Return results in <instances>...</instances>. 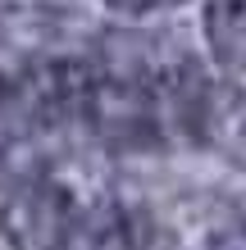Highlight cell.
Masks as SVG:
<instances>
[{"mask_svg": "<svg viewBox=\"0 0 246 250\" xmlns=\"http://www.w3.org/2000/svg\"><path fill=\"white\" fill-rule=\"evenodd\" d=\"M78 232L73 191L55 178H37L9 191L0 209V241L5 250H64Z\"/></svg>", "mask_w": 246, "mask_h": 250, "instance_id": "6da1fadb", "label": "cell"}, {"mask_svg": "<svg viewBox=\"0 0 246 250\" xmlns=\"http://www.w3.org/2000/svg\"><path fill=\"white\" fill-rule=\"evenodd\" d=\"M82 119L91 123V132L110 146H151L160 137V100H155V86L137 82V78H114V73H100L87 91Z\"/></svg>", "mask_w": 246, "mask_h": 250, "instance_id": "7a4b0ae2", "label": "cell"}, {"mask_svg": "<svg viewBox=\"0 0 246 250\" xmlns=\"http://www.w3.org/2000/svg\"><path fill=\"white\" fill-rule=\"evenodd\" d=\"M91 82H96V73L82 60H73V55L32 60L27 73H23V82L14 86V91H19V114L41 123V127L64 123V119H73V114H82Z\"/></svg>", "mask_w": 246, "mask_h": 250, "instance_id": "3957f363", "label": "cell"}, {"mask_svg": "<svg viewBox=\"0 0 246 250\" xmlns=\"http://www.w3.org/2000/svg\"><path fill=\"white\" fill-rule=\"evenodd\" d=\"M73 250H173L169 228L151 209L137 205H100L87 218H78Z\"/></svg>", "mask_w": 246, "mask_h": 250, "instance_id": "277c9868", "label": "cell"}, {"mask_svg": "<svg viewBox=\"0 0 246 250\" xmlns=\"http://www.w3.org/2000/svg\"><path fill=\"white\" fill-rule=\"evenodd\" d=\"M196 137L219 155L246 164V91L233 82H210L196 109Z\"/></svg>", "mask_w": 246, "mask_h": 250, "instance_id": "5b68a950", "label": "cell"}, {"mask_svg": "<svg viewBox=\"0 0 246 250\" xmlns=\"http://www.w3.org/2000/svg\"><path fill=\"white\" fill-rule=\"evenodd\" d=\"M205 41L214 64H224L228 73H246V0H210Z\"/></svg>", "mask_w": 246, "mask_h": 250, "instance_id": "8992f818", "label": "cell"}, {"mask_svg": "<svg viewBox=\"0 0 246 250\" xmlns=\"http://www.w3.org/2000/svg\"><path fill=\"white\" fill-rule=\"evenodd\" d=\"M210 250H246V223H233V228H224L219 237L210 241Z\"/></svg>", "mask_w": 246, "mask_h": 250, "instance_id": "52a82bcc", "label": "cell"}, {"mask_svg": "<svg viewBox=\"0 0 246 250\" xmlns=\"http://www.w3.org/2000/svg\"><path fill=\"white\" fill-rule=\"evenodd\" d=\"M110 9L119 14H151V9H164V5H178V0H105Z\"/></svg>", "mask_w": 246, "mask_h": 250, "instance_id": "ba28073f", "label": "cell"}, {"mask_svg": "<svg viewBox=\"0 0 246 250\" xmlns=\"http://www.w3.org/2000/svg\"><path fill=\"white\" fill-rule=\"evenodd\" d=\"M14 114H19V91H14V86L0 78V132L14 123Z\"/></svg>", "mask_w": 246, "mask_h": 250, "instance_id": "9c48e42d", "label": "cell"}]
</instances>
